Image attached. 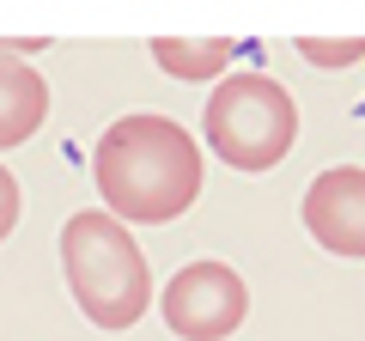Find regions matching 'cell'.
Segmentation results:
<instances>
[{"label":"cell","instance_id":"cell-5","mask_svg":"<svg viewBox=\"0 0 365 341\" xmlns=\"http://www.w3.org/2000/svg\"><path fill=\"white\" fill-rule=\"evenodd\" d=\"M304 232L329 256H365V165H335L304 189Z\"/></svg>","mask_w":365,"mask_h":341},{"label":"cell","instance_id":"cell-8","mask_svg":"<svg viewBox=\"0 0 365 341\" xmlns=\"http://www.w3.org/2000/svg\"><path fill=\"white\" fill-rule=\"evenodd\" d=\"M299 55H304V61H317V67H353V61H365V37H341V43L299 37Z\"/></svg>","mask_w":365,"mask_h":341},{"label":"cell","instance_id":"cell-1","mask_svg":"<svg viewBox=\"0 0 365 341\" xmlns=\"http://www.w3.org/2000/svg\"><path fill=\"white\" fill-rule=\"evenodd\" d=\"M91 183L104 213L122 225H165L195 208L201 195V153L195 134L170 116H122L98 134Z\"/></svg>","mask_w":365,"mask_h":341},{"label":"cell","instance_id":"cell-9","mask_svg":"<svg viewBox=\"0 0 365 341\" xmlns=\"http://www.w3.org/2000/svg\"><path fill=\"white\" fill-rule=\"evenodd\" d=\"M19 208H25V201H19V177L6 165H0V238H13V225H19Z\"/></svg>","mask_w":365,"mask_h":341},{"label":"cell","instance_id":"cell-3","mask_svg":"<svg viewBox=\"0 0 365 341\" xmlns=\"http://www.w3.org/2000/svg\"><path fill=\"white\" fill-rule=\"evenodd\" d=\"M201 141L232 170H274L299 141V104L268 73H225L201 110Z\"/></svg>","mask_w":365,"mask_h":341},{"label":"cell","instance_id":"cell-4","mask_svg":"<svg viewBox=\"0 0 365 341\" xmlns=\"http://www.w3.org/2000/svg\"><path fill=\"white\" fill-rule=\"evenodd\" d=\"M158 311L182 341H225L250 317V287L232 263H189L165 280Z\"/></svg>","mask_w":365,"mask_h":341},{"label":"cell","instance_id":"cell-2","mask_svg":"<svg viewBox=\"0 0 365 341\" xmlns=\"http://www.w3.org/2000/svg\"><path fill=\"white\" fill-rule=\"evenodd\" d=\"M61 275L79 317L98 329H134L153 305V268L128 225L104 208H86L61 225Z\"/></svg>","mask_w":365,"mask_h":341},{"label":"cell","instance_id":"cell-6","mask_svg":"<svg viewBox=\"0 0 365 341\" xmlns=\"http://www.w3.org/2000/svg\"><path fill=\"white\" fill-rule=\"evenodd\" d=\"M43 116H49V79L13 55H0V153L25 146L43 128Z\"/></svg>","mask_w":365,"mask_h":341},{"label":"cell","instance_id":"cell-7","mask_svg":"<svg viewBox=\"0 0 365 341\" xmlns=\"http://www.w3.org/2000/svg\"><path fill=\"white\" fill-rule=\"evenodd\" d=\"M232 55H237L232 37H153V61L170 79H213L232 67Z\"/></svg>","mask_w":365,"mask_h":341}]
</instances>
